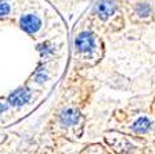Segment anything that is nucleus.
Listing matches in <instances>:
<instances>
[{
  "label": "nucleus",
  "instance_id": "nucleus-1",
  "mask_svg": "<svg viewBox=\"0 0 155 154\" xmlns=\"http://www.w3.org/2000/svg\"><path fill=\"white\" fill-rule=\"evenodd\" d=\"M116 6L112 0H101L94 6V13L100 17L101 19H107L110 15L115 13Z\"/></svg>",
  "mask_w": 155,
  "mask_h": 154
},
{
  "label": "nucleus",
  "instance_id": "nucleus-2",
  "mask_svg": "<svg viewBox=\"0 0 155 154\" xmlns=\"http://www.w3.org/2000/svg\"><path fill=\"white\" fill-rule=\"evenodd\" d=\"M40 25H42L40 18L36 17V15H33V14H28V15H24L22 18H21V28L28 33L38 32L39 28H40Z\"/></svg>",
  "mask_w": 155,
  "mask_h": 154
},
{
  "label": "nucleus",
  "instance_id": "nucleus-3",
  "mask_svg": "<svg viewBox=\"0 0 155 154\" xmlns=\"http://www.w3.org/2000/svg\"><path fill=\"white\" fill-rule=\"evenodd\" d=\"M75 43H76V47L81 51H87V50H90V49L93 47L94 38L90 32H83V33H81V35L78 36V39H76V42Z\"/></svg>",
  "mask_w": 155,
  "mask_h": 154
},
{
  "label": "nucleus",
  "instance_id": "nucleus-4",
  "mask_svg": "<svg viewBox=\"0 0 155 154\" xmlns=\"http://www.w3.org/2000/svg\"><path fill=\"white\" fill-rule=\"evenodd\" d=\"M28 100H29V93H28V90H25V89L17 90V92H14V93L10 96V101L13 103V104H15V106L24 104V103H26Z\"/></svg>",
  "mask_w": 155,
  "mask_h": 154
},
{
  "label": "nucleus",
  "instance_id": "nucleus-5",
  "mask_svg": "<svg viewBox=\"0 0 155 154\" xmlns=\"http://www.w3.org/2000/svg\"><path fill=\"white\" fill-rule=\"evenodd\" d=\"M148 125H150L148 119L147 118H140L139 121L133 125V128H134V131H137V132H144V131L148 129Z\"/></svg>",
  "mask_w": 155,
  "mask_h": 154
},
{
  "label": "nucleus",
  "instance_id": "nucleus-6",
  "mask_svg": "<svg viewBox=\"0 0 155 154\" xmlns=\"http://www.w3.org/2000/svg\"><path fill=\"white\" fill-rule=\"evenodd\" d=\"M10 13V6L6 2H0V17L7 15Z\"/></svg>",
  "mask_w": 155,
  "mask_h": 154
}]
</instances>
